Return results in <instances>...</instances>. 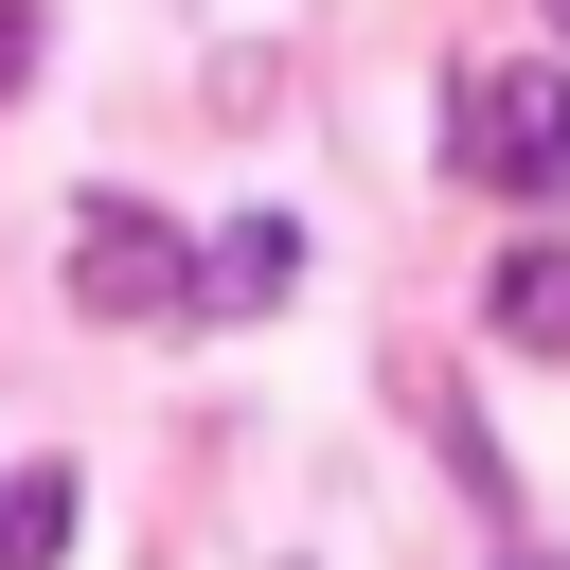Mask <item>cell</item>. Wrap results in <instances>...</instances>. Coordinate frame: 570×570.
I'll return each instance as SVG.
<instances>
[{
    "instance_id": "obj_6",
    "label": "cell",
    "mask_w": 570,
    "mask_h": 570,
    "mask_svg": "<svg viewBox=\"0 0 570 570\" xmlns=\"http://www.w3.org/2000/svg\"><path fill=\"white\" fill-rule=\"evenodd\" d=\"M18 53H36V0H0V89H18Z\"/></svg>"
},
{
    "instance_id": "obj_4",
    "label": "cell",
    "mask_w": 570,
    "mask_h": 570,
    "mask_svg": "<svg viewBox=\"0 0 570 570\" xmlns=\"http://www.w3.org/2000/svg\"><path fill=\"white\" fill-rule=\"evenodd\" d=\"M285 285H303V232H285V214H232V232L196 249V303H232V321H267Z\"/></svg>"
},
{
    "instance_id": "obj_2",
    "label": "cell",
    "mask_w": 570,
    "mask_h": 570,
    "mask_svg": "<svg viewBox=\"0 0 570 570\" xmlns=\"http://www.w3.org/2000/svg\"><path fill=\"white\" fill-rule=\"evenodd\" d=\"M463 178L499 196H570V71H463Z\"/></svg>"
},
{
    "instance_id": "obj_5",
    "label": "cell",
    "mask_w": 570,
    "mask_h": 570,
    "mask_svg": "<svg viewBox=\"0 0 570 570\" xmlns=\"http://www.w3.org/2000/svg\"><path fill=\"white\" fill-rule=\"evenodd\" d=\"M71 534H89L71 463H18V481H0V570H71Z\"/></svg>"
},
{
    "instance_id": "obj_1",
    "label": "cell",
    "mask_w": 570,
    "mask_h": 570,
    "mask_svg": "<svg viewBox=\"0 0 570 570\" xmlns=\"http://www.w3.org/2000/svg\"><path fill=\"white\" fill-rule=\"evenodd\" d=\"M71 303H89V321H178V303H196V249H178L142 196H71Z\"/></svg>"
},
{
    "instance_id": "obj_8",
    "label": "cell",
    "mask_w": 570,
    "mask_h": 570,
    "mask_svg": "<svg viewBox=\"0 0 570 570\" xmlns=\"http://www.w3.org/2000/svg\"><path fill=\"white\" fill-rule=\"evenodd\" d=\"M552 18H570V0H552Z\"/></svg>"
},
{
    "instance_id": "obj_3",
    "label": "cell",
    "mask_w": 570,
    "mask_h": 570,
    "mask_svg": "<svg viewBox=\"0 0 570 570\" xmlns=\"http://www.w3.org/2000/svg\"><path fill=\"white\" fill-rule=\"evenodd\" d=\"M481 321H499L517 356H570V232H534V249H499V267H481Z\"/></svg>"
},
{
    "instance_id": "obj_7",
    "label": "cell",
    "mask_w": 570,
    "mask_h": 570,
    "mask_svg": "<svg viewBox=\"0 0 570 570\" xmlns=\"http://www.w3.org/2000/svg\"><path fill=\"white\" fill-rule=\"evenodd\" d=\"M499 570H570V552H499Z\"/></svg>"
}]
</instances>
